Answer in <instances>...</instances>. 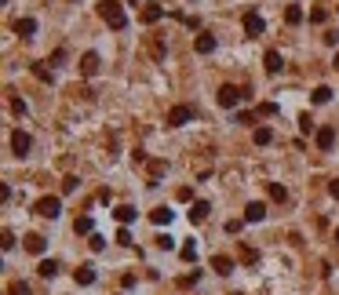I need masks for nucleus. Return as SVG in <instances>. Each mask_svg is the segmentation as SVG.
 Wrapping results in <instances>:
<instances>
[{
	"label": "nucleus",
	"mask_w": 339,
	"mask_h": 295,
	"mask_svg": "<svg viewBox=\"0 0 339 295\" xmlns=\"http://www.w3.org/2000/svg\"><path fill=\"white\" fill-rule=\"evenodd\" d=\"M99 15L106 19V26H110V29H124V26H128V15L120 11L117 0H102V4H99Z\"/></svg>",
	"instance_id": "1"
},
{
	"label": "nucleus",
	"mask_w": 339,
	"mask_h": 295,
	"mask_svg": "<svg viewBox=\"0 0 339 295\" xmlns=\"http://www.w3.org/2000/svg\"><path fill=\"white\" fill-rule=\"evenodd\" d=\"M241 99H244V91H241V88H234V84H223V88H219V95H215V102H219L223 110H234V106H237Z\"/></svg>",
	"instance_id": "2"
},
{
	"label": "nucleus",
	"mask_w": 339,
	"mask_h": 295,
	"mask_svg": "<svg viewBox=\"0 0 339 295\" xmlns=\"http://www.w3.org/2000/svg\"><path fill=\"white\" fill-rule=\"evenodd\" d=\"M58 211H62V200L58 197H40L37 200V215H44V219H58Z\"/></svg>",
	"instance_id": "3"
},
{
	"label": "nucleus",
	"mask_w": 339,
	"mask_h": 295,
	"mask_svg": "<svg viewBox=\"0 0 339 295\" xmlns=\"http://www.w3.org/2000/svg\"><path fill=\"white\" fill-rule=\"evenodd\" d=\"M193 120V110H190V106H175V110L172 113H168V128H182V124H190Z\"/></svg>",
	"instance_id": "4"
},
{
	"label": "nucleus",
	"mask_w": 339,
	"mask_h": 295,
	"mask_svg": "<svg viewBox=\"0 0 339 295\" xmlns=\"http://www.w3.org/2000/svg\"><path fill=\"white\" fill-rule=\"evenodd\" d=\"M241 26H244V33H248V37H259V33L266 29L263 15H255V11H248V15H244V19H241Z\"/></svg>",
	"instance_id": "5"
},
{
	"label": "nucleus",
	"mask_w": 339,
	"mask_h": 295,
	"mask_svg": "<svg viewBox=\"0 0 339 295\" xmlns=\"http://www.w3.org/2000/svg\"><path fill=\"white\" fill-rule=\"evenodd\" d=\"M332 146H335V128H332V124L317 128V150H321V153H328Z\"/></svg>",
	"instance_id": "6"
},
{
	"label": "nucleus",
	"mask_w": 339,
	"mask_h": 295,
	"mask_svg": "<svg viewBox=\"0 0 339 295\" xmlns=\"http://www.w3.org/2000/svg\"><path fill=\"white\" fill-rule=\"evenodd\" d=\"M99 69H102V58H99L95 51H88V55L81 58V73H84V77H95Z\"/></svg>",
	"instance_id": "7"
},
{
	"label": "nucleus",
	"mask_w": 339,
	"mask_h": 295,
	"mask_svg": "<svg viewBox=\"0 0 339 295\" xmlns=\"http://www.w3.org/2000/svg\"><path fill=\"white\" fill-rule=\"evenodd\" d=\"M266 219V204L263 200H252L248 208H244V223H263Z\"/></svg>",
	"instance_id": "8"
},
{
	"label": "nucleus",
	"mask_w": 339,
	"mask_h": 295,
	"mask_svg": "<svg viewBox=\"0 0 339 295\" xmlns=\"http://www.w3.org/2000/svg\"><path fill=\"white\" fill-rule=\"evenodd\" d=\"M29 146H33V138H29L26 131H15V135H11V150L19 153V157H26V153H29Z\"/></svg>",
	"instance_id": "9"
},
{
	"label": "nucleus",
	"mask_w": 339,
	"mask_h": 295,
	"mask_svg": "<svg viewBox=\"0 0 339 295\" xmlns=\"http://www.w3.org/2000/svg\"><path fill=\"white\" fill-rule=\"evenodd\" d=\"M77 284L81 288H88V284H95V266H91V262H84V266H77Z\"/></svg>",
	"instance_id": "10"
},
{
	"label": "nucleus",
	"mask_w": 339,
	"mask_h": 295,
	"mask_svg": "<svg viewBox=\"0 0 339 295\" xmlns=\"http://www.w3.org/2000/svg\"><path fill=\"white\" fill-rule=\"evenodd\" d=\"M208 211H212L208 200H193V204H190V223H205V219H208Z\"/></svg>",
	"instance_id": "11"
},
{
	"label": "nucleus",
	"mask_w": 339,
	"mask_h": 295,
	"mask_svg": "<svg viewBox=\"0 0 339 295\" xmlns=\"http://www.w3.org/2000/svg\"><path fill=\"white\" fill-rule=\"evenodd\" d=\"M161 15H164L161 4H143V15H139V19H143L146 26H153V22H161Z\"/></svg>",
	"instance_id": "12"
},
{
	"label": "nucleus",
	"mask_w": 339,
	"mask_h": 295,
	"mask_svg": "<svg viewBox=\"0 0 339 295\" xmlns=\"http://www.w3.org/2000/svg\"><path fill=\"white\" fill-rule=\"evenodd\" d=\"M215 44H219V40H215L212 33H201V37L193 40V48H197V55H212V51H215Z\"/></svg>",
	"instance_id": "13"
},
{
	"label": "nucleus",
	"mask_w": 339,
	"mask_h": 295,
	"mask_svg": "<svg viewBox=\"0 0 339 295\" xmlns=\"http://www.w3.org/2000/svg\"><path fill=\"white\" fill-rule=\"evenodd\" d=\"M212 270L219 273V277L234 273V259H230V255H215V259H212Z\"/></svg>",
	"instance_id": "14"
},
{
	"label": "nucleus",
	"mask_w": 339,
	"mask_h": 295,
	"mask_svg": "<svg viewBox=\"0 0 339 295\" xmlns=\"http://www.w3.org/2000/svg\"><path fill=\"white\" fill-rule=\"evenodd\" d=\"M44 248H48V241H44L40 234H26V252H33V255H44Z\"/></svg>",
	"instance_id": "15"
},
{
	"label": "nucleus",
	"mask_w": 339,
	"mask_h": 295,
	"mask_svg": "<svg viewBox=\"0 0 339 295\" xmlns=\"http://www.w3.org/2000/svg\"><path fill=\"white\" fill-rule=\"evenodd\" d=\"M263 66H266V73H281V51L270 48V51L263 55Z\"/></svg>",
	"instance_id": "16"
},
{
	"label": "nucleus",
	"mask_w": 339,
	"mask_h": 295,
	"mask_svg": "<svg viewBox=\"0 0 339 295\" xmlns=\"http://www.w3.org/2000/svg\"><path fill=\"white\" fill-rule=\"evenodd\" d=\"M252 142H255V146H270V142H274V131L266 128V124H259V128L252 131Z\"/></svg>",
	"instance_id": "17"
},
{
	"label": "nucleus",
	"mask_w": 339,
	"mask_h": 295,
	"mask_svg": "<svg viewBox=\"0 0 339 295\" xmlns=\"http://www.w3.org/2000/svg\"><path fill=\"white\" fill-rule=\"evenodd\" d=\"M150 223L153 226H168V223H172V208H153L150 211Z\"/></svg>",
	"instance_id": "18"
},
{
	"label": "nucleus",
	"mask_w": 339,
	"mask_h": 295,
	"mask_svg": "<svg viewBox=\"0 0 339 295\" xmlns=\"http://www.w3.org/2000/svg\"><path fill=\"white\" fill-rule=\"evenodd\" d=\"M113 215H117V223H120V226L135 223V208H131V204H120V208H113Z\"/></svg>",
	"instance_id": "19"
},
{
	"label": "nucleus",
	"mask_w": 339,
	"mask_h": 295,
	"mask_svg": "<svg viewBox=\"0 0 339 295\" xmlns=\"http://www.w3.org/2000/svg\"><path fill=\"white\" fill-rule=\"evenodd\" d=\"M15 33H19V37H33L37 33V22L33 19H19V22H15Z\"/></svg>",
	"instance_id": "20"
},
{
	"label": "nucleus",
	"mask_w": 339,
	"mask_h": 295,
	"mask_svg": "<svg viewBox=\"0 0 339 295\" xmlns=\"http://www.w3.org/2000/svg\"><path fill=\"white\" fill-rule=\"evenodd\" d=\"M285 22H288V26H299V22H303V8H299V4H288V8H285Z\"/></svg>",
	"instance_id": "21"
},
{
	"label": "nucleus",
	"mask_w": 339,
	"mask_h": 295,
	"mask_svg": "<svg viewBox=\"0 0 339 295\" xmlns=\"http://www.w3.org/2000/svg\"><path fill=\"white\" fill-rule=\"evenodd\" d=\"M37 273H40V277H55V273H58V262H55V259H40Z\"/></svg>",
	"instance_id": "22"
},
{
	"label": "nucleus",
	"mask_w": 339,
	"mask_h": 295,
	"mask_svg": "<svg viewBox=\"0 0 339 295\" xmlns=\"http://www.w3.org/2000/svg\"><path fill=\"white\" fill-rule=\"evenodd\" d=\"M310 99H314L317 106H325V102L332 99V88H328V84H321V88H314V95H310Z\"/></svg>",
	"instance_id": "23"
},
{
	"label": "nucleus",
	"mask_w": 339,
	"mask_h": 295,
	"mask_svg": "<svg viewBox=\"0 0 339 295\" xmlns=\"http://www.w3.org/2000/svg\"><path fill=\"white\" fill-rule=\"evenodd\" d=\"M270 197H274V200H281V204H285V200H288V190H285L281 182H270Z\"/></svg>",
	"instance_id": "24"
},
{
	"label": "nucleus",
	"mask_w": 339,
	"mask_h": 295,
	"mask_svg": "<svg viewBox=\"0 0 339 295\" xmlns=\"http://www.w3.org/2000/svg\"><path fill=\"white\" fill-rule=\"evenodd\" d=\"M179 255H182V262H193V259H197V244H193V241H190V244H182V248H179Z\"/></svg>",
	"instance_id": "25"
},
{
	"label": "nucleus",
	"mask_w": 339,
	"mask_h": 295,
	"mask_svg": "<svg viewBox=\"0 0 339 295\" xmlns=\"http://www.w3.org/2000/svg\"><path fill=\"white\" fill-rule=\"evenodd\" d=\"M73 234H91V219H88V215H81V219L73 223Z\"/></svg>",
	"instance_id": "26"
},
{
	"label": "nucleus",
	"mask_w": 339,
	"mask_h": 295,
	"mask_svg": "<svg viewBox=\"0 0 339 295\" xmlns=\"http://www.w3.org/2000/svg\"><path fill=\"white\" fill-rule=\"evenodd\" d=\"M8 295H29V284H26V281H11V284H8Z\"/></svg>",
	"instance_id": "27"
},
{
	"label": "nucleus",
	"mask_w": 339,
	"mask_h": 295,
	"mask_svg": "<svg viewBox=\"0 0 339 295\" xmlns=\"http://www.w3.org/2000/svg\"><path fill=\"white\" fill-rule=\"evenodd\" d=\"M157 248H161V252H175V237L161 234V237H157Z\"/></svg>",
	"instance_id": "28"
},
{
	"label": "nucleus",
	"mask_w": 339,
	"mask_h": 295,
	"mask_svg": "<svg viewBox=\"0 0 339 295\" xmlns=\"http://www.w3.org/2000/svg\"><path fill=\"white\" fill-rule=\"evenodd\" d=\"M277 110H281L277 102H263V106H259V117H277Z\"/></svg>",
	"instance_id": "29"
},
{
	"label": "nucleus",
	"mask_w": 339,
	"mask_h": 295,
	"mask_svg": "<svg viewBox=\"0 0 339 295\" xmlns=\"http://www.w3.org/2000/svg\"><path fill=\"white\" fill-rule=\"evenodd\" d=\"M88 248H91V252H102V248H106V237H102V234H91Z\"/></svg>",
	"instance_id": "30"
},
{
	"label": "nucleus",
	"mask_w": 339,
	"mask_h": 295,
	"mask_svg": "<svg viewBox=\"0 0 339 295\" xmlns=\"http://www.w3.org/2000/svg\"><path fill=\"white\" fill-rule=\"evenodd\" d=\"M33 77H37V81H51V69H44V62H37V66H33Z\"/></svg>",
	"instance_id": "31"
},
{
	"label": "nucleus",
	"mask_w": 339,
	"mask_h": 295,
	"mask_svg": "<svg viewBox=\"0 0 339 295\" xmlns=\"http://www.w3.org/2000/svg\"><path fill=\"white\" fill-rule=\"evenodd\" d=\"M259 255H255V248H248V244H241V262H255Z\"/></svg>",
	"instance_id": "32"
},
{
	"label": "nucleus",
	"mask_w": 339,
	"mask_h": 295,
	"mask_svg": "<svg viewBox=\"0 0 339 295\" xmlns=\"http://www.w3.org/2000/svg\"><path fill=\"white\" fill-rule=\"evenodd\" d=\"M310 22H317V26H321V22H328V11H325V8H317V11H310Z\"/></svg>",
	"instance_id": "33"
},
{
	"label": "nucleus",
	"mask_w": 339,
	"mask_h": 295,
	"mask_svg": "<svg viewBox=\"0 0 339 295\" xmlns=\"http://www.w3.org/2000/svg\"><path fill=\"white\" fill-rule=\"evenodd\" d=\"M164 168H168L164 161H150V179H157V175L164 172Z\"/></svg>",
	"instance_id": "34"
},
{
	"label": "nucleus",
	"mask_w": 339,
	"mask_h": 295,
	"mask_svg": "<svg viewBox=\"0 0 339 295\" xmlns=\"http://www.w3.org/2000/svg\"><path fill=\"white\" fill-rule=\"evenodd\" d=\"M77 186H81V182H77V175H70V179H62V193H73V190H77Z\"/></svg>",
	"instance_id": "35"
},
{
	"label": "nucleus",
	"mask_w": 339,
	"mask_h": 295,
	"mask_svg": "<svg viewBox=\"0 0 339 295\" xmlns=\"http://www.w3.org/2000/svg\"><path fill=\"white\" fill-rule=\"evenodd\" d=\"M241 226H244L241 219H230V223H226V234H241Z\"/></svg>",
	"instance_id": "36"
},
{
	"label": "nucleus",
	"mask_w": 339,
	"mask_h": 295,
	"mask_svg": "<svg viewBox=\"0 0 339 295\" xmlns=\"http://www.w3.org/2000/svg\"><path fill=\"white\" fill-rule=\"evenodd\" d=\"M117 241H120V244H131V234H128V226H120V230H117Z\"/></svg>",
	"instance_id": "37"
},
{
	"label": "nucleus",
	"mask_w": 339,
	"mask_h": 295,
	"mask_svg": "<svg viewBox=\"0 0 339 295\" xmlns=\"http://www.w3.org/2000/svg\"><path fill=\"white\" fill-rule=\"evenodd\" d=\"M11 248H15V234H11V230H4V252H11Z\"/></svg>",
	"instance_id": "38"
},
{
	"label": "nucleus",
	"mask_w": 339,
	"mask_h": 295,
	"mask_svg": "<svg viewBox=\"0 0 339 295\" xmlns=\"http://www.w3.org/2000/svg\"><path fill=\"white\" fill-rule=\"evenodd\" d=\"M299 128H303L306 135H310V131H314V120H310V117H299Z\"/></svg>",
	"instance_id": "39"
},
{
	"label": "nucleus",
	"mask_w": 339,
	"mask_h": 295,
	"mask_svg": "<svg viewBox=\"0 0 339 295\" xmlns=\"http://www.w3.org/2000/svg\"><path fill=\"white\" fill-rule=\"evenodd\" d=\"M11 110H15V113L22 117V113H26V102H22V99H11Z\"/></svg>",
	"instance_id": "40"
},
{
	"label": "nucleus",
	"mask_w": 339,
	"mask_h": 295,
	"mask_svg": "<svg viewBox=\"0 0 339 295\" xmlns=\"http://www.w3.org/2000/svg\"><path fill=\"white\" fill-rule=\"evenodd\" d=\"M237 124H255V113H237Z\"/></svg>",
	"instance_id": "41"
},
{
	"label": "nucleus",
	"mask_w": 339,
	"mask_h": 295,
	"mask_svg": "<svg viewBox=\"0 0 339 295\" xmlns=\"http://www.w3.org/2000/svg\"><path fill=\"white\" fill-rule=\"evenodd\" d=\"M328 193H332V197L339 200V179H335V182H328Z\"/></svg>",
	"instance_id": "42"
},
{
	"label": "nucleus",
	"mask_w": 339,
	"mask_h": 295,
	"mask_svg": "<svg viewBox=\"0 0 339 295\" xmlns=\"http://www.w3.org/2000/svg\"><path fill=\"white\" fill-rule=\"evenodd\" d=\"M335 241H339V230H335Z\"/></svg>",
	"instance_id": "43"
},
{
	"label": "nucleus",
	"mask_w": 339,
	"mask_h": 295,
	"mask_svg": "<svg viewBox=\"0 0 339 295\" xmlns=\"http://www.w3.org/2000/svg\"><path fill=\"white\" fill-rule=\"evenodd\" d=\"M131 4H139V0H131Z\"/></svg>",
	"instance_id": "44"
},
{
	"label": "nucleus",
	"mask_w": 339,
	"mask_h": 295,
	"mask_svg": "<svg viewBox=\"0 0 339 295\" xmlns=\"http://www.w3.org/2000/svg\"><path fill=\"white\" fill-rule=\"evenodd\" d=\"M234 295H237V291H234Z\"/></svg>",
	"instance_id": "45"
}]
</instances>
